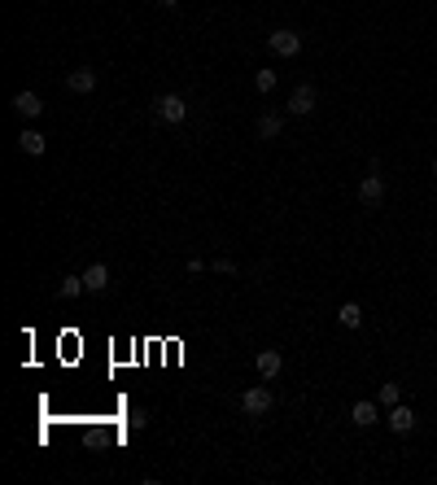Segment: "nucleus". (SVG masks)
<instances>
[{
    "mask_svg": "<svg viewBox=\"0 0 437 485\" xmlns=\"http://www.w3.org/2000/svg\"><path fill=\"white\" fill-rule=\"evenodd\" d=\"M350 420H354L358 428H372V424L380 420V416H376V402H368V398H363V402H354V406H350Z\"/></svg>",
    "mask_w": 437,
    "mask_h": 485,
    "instance_id": "nucleus-10",
    "label": "nucleus"
},
{
    "mask_svg": "<svg viewBox=\"0 0 437 485\" xmlns=\"http://www.w3.org/2000/svg\"><path fill=\"white\" fill-rule=\"evenodd\" d=\"M158 5H166V9H171V5H179V0H158Z\"/></svg>",
    "mask_w": 437,
    "mask_h": 485,
    "instance_id": "nucleus-19",
    "label": "nucleus"
},
{
    "mask_svg": "<svg viewBox=\"0 0 437 485\" xmlns=\"http://www.w3.org/2000/svg\"><path fill=\"white\" fill-rule=\"evenodd\" d=\"M337 319H341V328H358V324H363V306H358V302H341Z\"/></svg>",
    "mask_w": 437,
    "mask_h": 485,
    "instance_id": "nucleus-14",
    "label": "nucleus"
},
{
    "mask_svg": "<svg viewBox=\"0 0 437 485\" xmlns=\"http://www.w3.org/2000/svg\"><path fill=\"white\" fill-rule=\"evenodd\" d=\"M380 402H385V406H398V402H402V389H398V385H380Z\"/></svg>",
    "mask_w": 437,
    "mask_h": 485,
    "instance_id": "nucleus-17",
    "label": "nucleus"
},
{
    "mask_svg": "<svg viewBox=\"0 0 437 485\" xmlns=\"http://www.w3.org/2000/svg\"><path fill=\"white\" fill-rule=\"evenodd\" d=\"M315 110V88L311 84H297L289 96V114H311Z\"/></svg>",
    "mask_w": 437,
    "mask_h": 485,
    "instance_id": "nucleus-7",
    "label": "nucleus"
},
{
    "mask_svg": "<svg viewBox=\"0 0 437 485\" xmlns=\"http://www.w3.org/2000/svg\"><path fill=\"white\" fill-rule=\"evenodd\" d=\"M390 428L394 433H411V428H416V416H411V406H390Z\"/></svg>",
    "mask_w": 437,
    "mask_h": 485,
    "instance_id": "nucleus-12",
    "label": "nucleus"
},
{
    "mask_svg": "<svg viewBox=\"0 0 437 485\" xmlns=\"http://www.w3.org/2000/svg\"><path fill=\"white\" fill-rule=\"evenodd\" d=\"M433 175H437V158H433Z\"/></svg>",
    "mask_w": 437,
    "mask_h": 485,
    "instance_id": "nucleus-20",
    "label": "nucleus"
},
{
    "mask_svg": "<svg viewBox=\"0 0 437 485\" xmlns=\"http://www.w3.org/2000/svg\"><path fill=\"white\" fill-rule=\"evenodd\" d=\"M66 84H70V92H79V96L84 92H96V70L92 66H79V70H70Z\"/></svg>",
    "mask_w": 437,
    "mask_h": 485,
    "instance_id": "nucleus-9",
    "label": "nucleus"
},
{
    "mask_svg": "<svg viewBox=\"0 0 437 485\" xmlns=\"http://www.w3.org/2000/svg\"><path fill=\"white\" fill-rule=\"evenodd\" d=\"M254 367H259V376H263V380H276L280 372H285V354H280V350H259Z\"/></svg>",
    "mask_w": 437,
    "mask_h": 485,
    "instance_id": "nucleus-4",
    "label": "nucleus"
},
{
    "mask_svg": "<svg viewBox=\"0 0 437 485\" xmlns=\"http://www.w3.org/2000/svg\"><path fill=\"white\" fill-rule=\"evenodd\" d=\"M215 271H223V275H232V271H237V263H232V258H219V263H215Z\"/></svg>",
    "mask_w": 437,
    "mask_h": 485,
    "instance_id": "nucleus-18",
    "label": "nucleus"
},
{
    "mask_svg": "<svg viewBox=\"0 0 437 485\" xmlns=\"http://www.w3.org/2000/svg\"><path fill=\"white\" fill-rule=\"evenodd\" d=\"M84 285H88V293H106V289H110V267H106V263H92V267L84 271Z\"/></svg>",
    "mask_w": 437,
    "mask_h": 485,
    "instance_id": "nucleus-8",
    "label": "nucleus"
},
{
    "mask_svg": "<svg viewBox=\"0 0 437 485\" xmlns=\"http://www.w3.org/2000/svg\"><path fill=\"white\" fill-rule=\"evenodd\" d=\"M358 201H363V206H380V201H385V180H380L376 171L363 175V184H358Z\"/></svg>",
    "mask_w": 437,
    "mask_h": 485,
    "instance_id": "nucleus-5",
    "label": "nucleus"
},
{
    "mask_svg": "<svg viewBox=\"0 0 437 485\" xmlns=\"http://www.w3.org/2000/svg\"><path fill=\"white\" fill-rule=\"evenodd\" d=\"M9 105H13V114H22V118H40V114H44V101H40L35 92H13Z\"/></svg>",
    "mask_w": 437,
    "mask_h": 485,
    "instance_id": "nucleus-6",
    "label": "nucleus"
},
{
    "mask_svg": "<svg viewBox=\"0 0 437 485\" xmlns=\"http://www.w3.org/2000/svg\"><path fill=\"white\" fill-rule=\"evenodd\" d=\"M241 411H245V416H267V411H271V389H267V385L245 389V394H241Z\"/></svg>",
    "mask_w": 437,
    "mask_h": 485,
    "instance_id": "nucleus-3",
    "label": "nucleus"
},
{
    "mask_svg": "<svg viewBox=\"0 0 437 485\" xmlns=\"http://www.w3.org/2000/svg\"><path fill=\"white\" fill-rule=\"evenodd\" d=\"M153 114H158V122H184L188 118V101L175 96V92H162L158 101H153Z\"/></svg>",
    "mask_w": 437,
    "mask_h": 485,
    "instance_id": "nucleus-1",
    "label": "nucleus"
},
{
    "mask_svg": "<svg viewBox=\"0 0 437 485\" xmlns=\"http://www.w3.org/2000/svg\"><path fill=\"white\" fill-rule=\"evenodd\" d=\"M280 132H285V118H280V114H263V118H259V136H263V140H276Z\"/></svg>",
    "mask_w": 437,
    "mask_h": 485,
    "instance_id": "nucleus-13",
    "label": "nucleus"
},
{
    "mask_svg": "<svg viewBox=\"0 0 437 485\" xmlns=\"http://www.w3.org/2000/svg\"><path fill=\"white\" fill-rule=\"evenodd\" d=\"M18 149H22V153H31V158H40V153L48 149V136H40V132H31V127H27V132L18 136Z\"/></svg>",
    "mask_w": 437,
    "mask_h": 485,
    "instance_id": "nucleus-11",
    "label": "nucleus"
},
{
    "mask_svg": "<svg viewBox=\"0 0 437 485\" xmlns=\"http://www.w3.org/2000/svg\"><path fill=\"white\" fill-rule=\"evenodd\" d=\"M267 48H271L276 57H297V53H302V35L289 31V27H280V31L267 35Z\"/></svg>",
    "mask_w": 437,
    "mask_h": 485,
    "instance_id": "nucleus-2",
    "label": "nucleus"
},
{
    "mask_svg": "<svg viewBox=\"0 0 437 485\" xmlns=\"http://www.w3.org/2000/svg\"><path fill=\"white\" fill-rule=\"evenodd\" d=\"M254 88H259V92H271V88H276V70H259V74H254Z\"/></svg>",
    "mask_w": 437,
    "mask_h": 485,
    "instance_id": "nucleus-16",
    "label": "nucleus"
},
{
    "mask_svg": "<svg viewBox=\"0 0 437 485\" xmlns=\"http://www.w3.org/2000/svg\"><path fill=\"white\" fill-rule=\"evenodd\" d=\"M88 285H84V275H62V297H79Z\"/></svg>",
    "mask_w": 437,
    "mask_h": 485,
    "instance_id": "nucleus-15",
    "label": "nucleus"
}]
</instances>
